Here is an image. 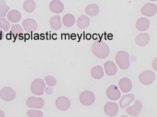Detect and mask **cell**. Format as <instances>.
<instances>
[{"mask_svg":"<svg viewBox=\"0 0 157 117\" xmlns=\"http://www.w3.org/2000/svg\"><path fill=\"white\" fill-rule=\"evenodd\" d=\"M100 8L95 4H90L85 8V13L90 17L97 16L100 13Z\"/></svg>","mask_w":157,"mask_h":117,"instance_id":"obj_24","label":"cell"},{"mask_svg":"<svg viewBox=\"0 0 157 117\" xmlns=\"http://www.w3.org/2000/svg\"><path fill=\"white\" fill-rule=\"evenodd\" d=\"M10 10V6L7 5L6 0H0V18L5 17Z\"/></svg>","mask_w":157,"mask_h":117,"instance_id":"obj_28","label":"cell"},{"mask_svg":"<svg viewBox=\"0 0 157 117\" xmlns=\"http://www.w3.org/2000/svg\"><path fill=\"white\" fill-rule=\"evenodd\" d=\"M50 11L56 14H60L64 10V4L59 0H53L49 5Z\"/></svg>","mask_w":157,"mask_h":117,"instance_id":"obj_15","label":"cell"},{"mask_svg":"<svg viewBox=\"0 0 157 117\" xmlns=\"http://www.w3.org/2000/svg\"><path fill=\"white\" fill-rule=\"evenodd\" d=\"M45 87V84L43 79H36L31 84V91L34 95L42 96L44 94Z\"/></svg>","mask_w":157,"mask_h":117,"instance_id":"obj_5","label":"cell"},{"mask_svg":"<svg viewBox=\"0 0 157 117\" xmlns=\"http://www.w3.org/2000/svg\"><path fill=\"white\" fill-rule=\"evenodd\" d=\"M106 96L109 99L117 101L121 97V92L116 85H112L107 88L106 91Z\"/></svg>","mask_w":157,"mask_h":117,"instance_id":"obj_13","label":"cell"},{"mask_svg":"<svg viewBox=\"0 0 157 117\" xmlns=\"http://www.w3.org/2000/svg\"><path fill=\"white\" fill-rule=\"evenodd\" d=\"M90 20L89 17L86 15H82L78 18L77 25L79 29L83 30L90 26Z\"/></svg>","mask_w":157,"mask_h":117,"instance_id":"obj_23","label":"cell"},{"mask_svg":"<svg viewBox=\"0 0 157 117\" xmlns=\"http://www.w3.org/2000/svg\"><path fill=\"white\" fill-rule=\"evenodd\" d=\"M150 37L147 33H141L137 35L135 39L136 44L139 46H145L150 42Z\"/></svg>","mask_w":157,"mask_h":117,"instance_id":"obj_18","label":"cell"},{"mask_svg":"<svg viewBox=\"0 0 157 117\" xmlns=\"http://www.w3.org/2000/svg\"><path fill=\"white\" fill-rule=\"evenodd\" d=\"M5 37V34L2 30L0 29V41L3 40Z\"/></svg>","mask_w":157,"mask_h":117,"instance_id":"obj_33","label":"cell"},{"mask_svg":"<svg viewBox=\"0 0 157 117\" xmlns=\"http://www.w3.org/2000/svg\"><path fill=\"white\" fill-rule=\"evenodd\" d=\"M7 19L10 22L16 23L19 22L21 19V14L17 10H11L7 14Z\"/></svg>","mask_w":157,"mask_h":117,"instance_id":"obj_22","label":"cell"},{"mask_svg":"<svg viewBox=\"0 0 157 117\" xmlns=\"http://www.w3.org/2000/svg\"><path fill=\"white\" fill-rule=\"evenodd\" d=\"M91 75L93 78L96 79H101L104 76V71L102 66L97 65L94 66L91 70Z\"/></svg>","mask_w":157,"mask_h":117,"instance_id":"obj_25","label":"cell"},{"mask_svg":"<svg viewBox=\"0 0 157 117\" xmlns=\"http://www.w3.org/2000/svg\"><path fill=\"white\" fill-rule=\"evenodd\" d=\"M119 110V107L115 102H107L104 107L105 113L110 117H114L117 115Z\"/></svg>","mask_w":157,"mask_h":117,"instance_id":"obj_12","label":"cell"},{"mask_svg":"<svg viewBox=\"0 0 157 117\" xmlns=\"http://www.w3.org/2000/svg\"><path fill=\"white\" fill-rule=\"evenodd\" d=\"M76 22L74 15L70 13H68L64 15L62 19L63 24L67 27H71L75 24Z\"/></svg>","mask_w":157,"mask_h":117,"instance_id":"obj_26","label":"cell"},{"mask_svg":"<svg viewBox=\"0 0 157 117\" xmlns=\"http://www.w3.org/2000/svg\"><path fill=\"white\" fill-rule=\"evenodd\" d=\"M140 11L144 16L147 17H153L157 13V5L153 3H147L141 8Z\"/></svg>","mask_w":157,"mask_h":117,"instance_id":"obj_11","label":"cell"},{"mask_svg":"<svg viewBox=\"0 0 157 117\" xmlns=\"http://www.w3.org/2000/svg\"><path fill=\"white\" fill-rule=\"evenodd\" d=\"M104 68L106 75L110 76L115 75L117 71L116 65L112 61H108L105 62L104 64Z\"/></svg>","mask_w":157,"mask_h":117,"instance_id":"obj_19","label":"cell"},{"mask_svg":"<svg viewBox=\"0 0 157 117\" xmlns=\"http://www.w3.org/2000/svg\"><path fill=\"white\" fill-rule=\"evenodd\" d=\"M61 17L59 15H55L50 19L49 25L54 31H59L62 28Z\"/></svg>","mask_w":157,"mask_h":117,"instance_id":"obj_21","label":"cell"},{"mask_svg":"<svg viewBox=\"0 0 157 117\" xmlns=\"http://www.w3.org/2000/svg\"><path fill=\"white\" fill-rule=\"evenodd\" d=\"M22 25L24 29L28 33L34 32L38 27L37 22L33 19H25L23 21Z\"/></svg>","mask_w":157,"mask_h":117,"instance_id":"obj_14","label":"cell"},{"mask_svg":"<svg viewBox=\"0 0 157 117\" xmlns=\"http://www.w3.org/2000/svg\"><path fill=\"white\" fill-rule=\"evenodd\" d=\"M10 23L5 18H0V28L5 32H8L10 27Z\"/></svg>","mask_w":157,"mask_h":117,"instance_id":"obj_29","label":"cell"},{"mask_svg":"<svg viewBox=\"0 0 157 117\" xmlns=\"http://www.w3.org/2000/svg\"><path fill=\"white\" fill-rule=\"evenodd\" d=\"M79 99L82 105L89 107L92 105L95 101V95L90 90H84L80 94Z\"/></svg>","mask_w":157,"mask_h":117,"instance_id":"obj_3","label":"cell"},{"mask_svg":"<svg viewBox=\"0 0 157 117\" xmlns=\"http://www.w3.org/2000/svg\"><path fill=\"white\" fill-rule=\"evenodd\" d=\"M149 1H151L152 2H156L157 1V0H149Z\"/></svg>","mask_w":157,"mask_h":117,"instance_id":"obj_36","label":"cell"},{"mask_svg":"<svg viewBox=\"0 0 157 117\" xmlns=\"http://www.w3.org/2000/svg\"><path fill=\"white\" fill-rule=\"evenodd\" d=\"M92 51L95 57L100 59L106 58L110 54L108 45L101 41H96L93 43Z\"/></svg>","mask_w":157,"mask_h":117,"instance_id":"obj_1","label":"cell"},{"mask_svg":"<svg viewBox=\"0 0 157 117\" xmlns=\"http://www.w3.org/2000/svg\"><path fill=\"white\" fill-rule=\"evenodd\" d=\"M118 86L122 92L124 93H128L132 89V81L127 78H123L118 82Z\"/></svg>","mask_w":157,"mask_h":117,"instance_id":"obj_17","label":"cell"},{"mask_svg":"<svg viewBox=\"0 0 157 117\" xmlns=\"http://www.w3.org/2000/svg\"><path fill=\"white\" fill-rule=\"evenodd\" d=\"M135 99V95L133 94H127L123 96L119 101L120 108L122 109L126 108L134 101Z\"/></svg>","mask_w":157,"mask_h":117,"instance_id":"obj_20","label":"cell"},{"mask_svg":"<svg viewBox=\"0 0 157 117\" xmlns=\"http://www.w3.org/2000/svg\"><path fill=\"white\" fill-rule=\"evenodd\" d=\"M0 117H5V113L4 112L0 109Z\"/></svg>","mask_w":157,"mask_h":117,"instance_id":"obj_34","label":"cell"},{"mask_svg":"<svg viewBox=\"0 0 157 117\" xmlns=\"http://www.w3.org/2000/svg\"><path fill=\"white\" fill-rule=\"evenodd\" d=\"M129 54L124 51H119L116 55L115 61L119 68L126 70L130 66Z\"/></svg>","mask_w":157,"mask_h":117,"instance_id":"obj_2","label":"cell"},{"mask_svg":"<svg viewBox=\"0 0 157 117\" xmlns=\"http://www.w3.org/2000/svg\"><path fill=\"white\" fill-rule=\"evenodd\" d=\"M27 115L29 117H43V112L36 110H30L27 112Z\"/></svg>","mask_w":157,"mask_h":117,"instance_id":"obj_31","label":"cell"},{"mask_svg":"<svg viewBox=\"0 0 157 117\" xmlns=\"http://www.w3.org/2000/svg\"><path fill=\"white\" fill-rule=\"evenodd\" d=\"M24 31L22 27L19 24H12L10 33L7 34V38L9 40L15 41L17 39H22Z\"/></svg>","mask_w":157,"mask_h":117,"instance_id":"obj_4","label":"cell"},{"mask_svg":"<svg viewBox=\"0 0 157 117\" xmlns=\"http://www.w3.org/2000/svg\"><path fill=\"white\" fill-rule=\"evenodd\" d=\"M128 117L127 116H126V115H123V116H121V117Z\"/></svg>","mask_w":157,"mask_h":117,"instance_id":"obj_35","label":"cell"},{"mask_svg":"<svg viewBox=\"0 0 157 117\" xmlns=\"http://www.w3.org/2000/svg\"><path fill=\"white\" fill-rule=\"evenodd\" d=\"M26 105L29 108L41 109L44 106V101L41 97H30L26 100Z\"/></svg>","mask_w":157,"mask_h":117,"instance_id":"obj_8","label":"cell"},{"mask_svg":"<svg viewBox=\"0 0 157 117\" xmlns=\"http://www.w3.org/2000/svg\"><path fill=\"white\" fill-rule=\"evenodd\" d=\"M56 105L58 109L62 111H66L71 106L70 100L68 98L64 96L59 97L56 101Z\"/></svg>","mask_w":157,"mask_h":117,"instance_id":"obj_10","label":"cell"},{"mask_svg":"<svg viewBox=\"0 0 157 117\" xmlns=\"http://www.w3.org/2000/svg\"><path fill=\"white\" fill-rule=\"evenodd\" d=\"M157 57H155V59L153 60L152 63V68L155 70V71H157Z\"/></svg>","mask_w":157,"mask_h":117,"instance_id":"obj_32","label":"cell"},{"mask_svg":"<svg viewBox=\"0 0 157 117\" xmlns=\"http://www.w3.org/2000/svg\"><path fill=\"white\" fill-rule=\"evenodd\" d=\"M150 26V21L148 19L145 17L140 18L136 22V28L140 31H146L149 28Z\"/></svg>","mask_w":157,"mask_h":117,"instance_id":"obj_16","label":"cell"},{"mask_svg":"<svg viewBox=\"0 0 157 117\" xmlns=\"http://www.w3.org/2000/svg\"><path fill=\"white\" fill-rule=\"evenodd\" d=\"M142 107L143 105L141 101L139 100H136L134 105L127 108L126 112L128 115L131 117H137L141 112Z\"/></svg>","mask_w":157,"mask_h":117,"instance_id":"obj_9","label":"cell"},{"mask_svg":"<svg viewBox=\"0 0 157 117\" xmlns=\"http://www.w3.org/2000/svg\"><path fill=\"white\" fill-rule=\"evenodd\" d=\"M44 79L47 85L48 86L54 87L56 85V79L54 76L51 75L46 76L44 77Z\"/></svg>","mask_w":157,"mask_h":117,"instance_id":"obj_30","label":"cell"},{"mask_svg":"<svg viewBox=\"0 0 157 117\" xmlns=\"http://www.w3.org/2000/svg\"><path fill=\"white\" fill-rule=\"evenodd\" d=\"M15 90L10 87H4L0 90V97L4 101L10 102L16 97Z\"/></svg>","mask_w":157,"mask_h":117,"instance_id":"obj_7","label":"cell"},{"mask_svg":"<svg viewBox=\"0 0 157 117\" xmlns=\"http://www.w3.org/2000/svg\"><path fill=\"white\" fill-rule=\"evenodd\" d=\"M155 73L151 70L143 71L139 75V79L140 83L145 86L151 85L155 79Z\"/></svg>","mask_w":157,"mask_h":117,"instance_id":"obj_6","label":"cell"},{"mask_svg":"<svg viewBox=\"0 0 157 117\" xmlns=\"http://www.w3.org/2000/svg\"><path fill=\"white\" fill-rule=\"evenodd\" d=\"M36 7V3L34 0H26L23 4V9L26 13L33 12Z\"/></svg>","mask_w":157,"mask_h":117,"instance_id":"obj_27","label":"cell"}]
</instances>
